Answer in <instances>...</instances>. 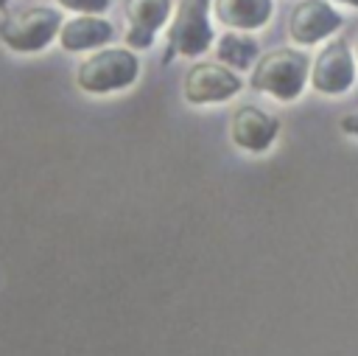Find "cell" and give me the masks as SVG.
I'll return each instance as SVG.
<instances>
[{"instance_id":"6da1fadb","label":"cell","mask_w":358,"mask_h":356,"mask_svg":"<svg viewBox=\"0 0 358 356\" xmlns=\"http://www.w3.org/2000/svg\"><path fill=\"white\" fill-rule=\"evenodd\" d=\"M305 78H308V56L291 48H280L257 62L252 73V87L280 101H291L299 95Z\"/></svg>"},{"instance_id":"7a4b0ae2","label":"cell","mask_w":358,"mask_h":356,"mask_svg":"<svg viewBox=\"0 0 358 356\" xmlns=\"http://www.w3.org/2000/svg\"><path fill=\"white\" fill-rule=\"evenodd\" d=\"M210 0H179L176 20L168 31V50L165 62L173 59L176 53L182 56H199L210 48L213 42V28L207 22Z\"/></svg>"},{"instance_id":"3957f363","label":"cell","mask_w":358,"mask_h":356,"mask_svg":"<svg viewBox=\"0 0 358 356\" xmlns=\"http://www.w3.org/2000/svg\"><path fill=\"white\" fill-rule=\"evenodd\" d=\"M134 78H137V59L123 48H109L90 56L76 76L78 87L87 93H109L131 84Z\"/></svg>"},{"instance_id":"277c9868","label":"cell","mask_w":358,"mask_h":356,"mask_svg":"<svg viewBox=\"0 0 358 356\" xmlns=\"http://www.w3.org/2000/svg\"><path fill=\"white\" fill-rule=\"evenodd\" d=\"M62 17L53 8H28L0 22V39L11 50H42L59 31Z\"/></svg>"},{"instance_id":"5b68a950","label":"cell","mask_w":358,"mask_h":356,"mask_svg":"<svg viewBox=\"0 0 358 356\" xmlns=\"http://www.w3.org/2000/svg\"><path fill=\"white\" fill-rule=\"evenodd\" d=\"M241 90V78L218 64H196L185 76V98L190 104H210V101H227Z\"/></svg>"},{"instance_id":"8992f818","label":"cell","mask_w":358,"mask_h":356,"mask_svg":"<svg viewBox=\"0 0 358 356\" xmlns=\"http://www.w3.org/2000/svg\"><path fill=\"white\" fill-rule=\"evenodd\" d=\"M313 78V87L319 93H344L352 78H355V64H352V53L347 48V42H330L319 59H316V67L310 73Z\"/></svg>"},{"instance_id":"52a82bcc","label":"cell","mask_w":358,"mask_h":356,"mask_svg":"<svg viewBox=\"0 0 358 356\" xmlns=\"http://www.w3.org/2000/svg\"><path fill=\"white\" fill-rule=\"evenodd\" d=\"M338 25H341V17L324 0H305V3H299L294 8L291 22H288V31H291V39L294 42L313 45V42L330 36Z\"/></svg>"},{"instance_id":"ba28073f","label":"cell","mask_w":358,"mask_h":356,"mask_svg":"<svg viewBox=\"0 0 358 356\" xmlns=\"http://www.w3.org/2000/svg\"><path fill=\"white\" fill-rule=\"evenodd\" d=\"M277 129H280L277 118H271L268 112H263L257 107H241L232 118V140L249 151L268 149Z\"/></svg>"},{"instance_id":"9c48e42d","label":"cell","mask_w":358,"mask_h":356,"mask_svg":"<svg viewBox=\"0 0 358 356\" xmlns=\"http://www.w3.org/2000/svg\"><path fill=\"white\" fill-rule=\"evenodd\" d=\"M171 8V0H126V17H129V34L126 42L134 48H148L159 25L165 22Z\"/></svg>"},{"instance_id":"30bf717a","label":"cell","mask_w":358,"mask_h":356,"mask_svg":"<svg viewBox=\"0 0 358 356\" xmlns=\"http://www.w3.org/2000/svg\"><path fill=\"white\" fill-rule=\"evenodd\" d=\"M109 36H112V25L101 17H73L59 31L64 50H87L109 42Z\"/></svg>"},{"instance_id":"8fae6325","label":"cell","mask_w":358,"mask_h":356,"mask_svg":"<svg viewBox=\"0 0 358 356\" xmlns=\"http://www.w3.org/2000/svg\"><path fill=\"white\" fill-rule=\"evenodd\" d=\"M215 17L232 28H260L271 17V0H215Z\"/></svg>"},{"instance_id":"7c38bea8","label":"cell","mask_w":358,"mask_h":356,"mask_svg":"<svg viewBox=\"0 0 358 356\" xmlns=\"http://www.w3.org/2000/svg\"><path fill=\"white\" fill-rule=\"evenodd\" d=\"M257 56V42L241 34H224L218 42V59L232 67H249Z\"/></svg>"},{"instance_id":"4fadbf2b","label":"cell","mask_w":358,"mask_h":356,"mask_svg":"<svg viewBox=\"0 0 358 356\" xmlns=\"http://www.w3.org/2000/svg\"><path fill=\"white\" fill-rule=\"evenodd\" d=\"M64 8H73V11H87V14H98L109 6V0H59Z\"/></svg>"},{"instance_id":"5bb4252c","label":"cell","mask_w":358,"mask_h":356,"mask_svg":"<svg viewBox=\"0 0 358 356\" xmlns=\"http://www.w3.org/2000/svg\"><path fill=\"white\" fill-rule=\"evenodd\" d=\"M341 129L350 135H358V112H350L347 118H341Z\"/></svg>"},{"instance_id":"9a60e30c","label":"cell","mask_w":358,"mask_h":356,"mask_svg":"<svg viewBox=\"0 0 358 356\" xmlns=\"http://www.w3.org/2000/svg\"><path fill=\"white\" fill-rule=\"evenodd\" d=\"M344 3H350V6H358V0H344Z\"/></svg>"},{"instance_id":"2e32d148","label":"cell","mask_w":358,"mask_h":356,"mask_svg":"<svg viewBox=\"0 0 358 356\" xmlns=\"http://www.w3.org/2000/svg\"><path fill=\"white\" fill-rule=\"evenodd\" d=\"M3 6H6V0H0V8H3Z\"/></svg>"},{"instance_id":"e0dca14e","label":"cell","mask_w":358,"mask_h":356,"mask_svg":"<svg viewBox=\"0 0 358 356\" xmlns=\"http://www.w3.org/2000/svg\"><path fill=\"white\" fill-rule=\"evenodd\" d=\"M355 50H358V45H355Z\"/></svg>"}]
</instances>
